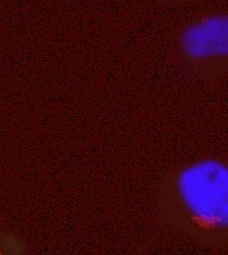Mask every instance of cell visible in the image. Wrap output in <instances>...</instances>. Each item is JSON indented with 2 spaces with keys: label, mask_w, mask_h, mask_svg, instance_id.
I'll return each instance as SVG.
<instances>
[{
  "label": "cell",
  "mask_w": 228,
  "mask_h": 255,
  "mask_svg": "<svg viewBox=\"0 0 228 255\" xmlns=\"http://www.w3.org/2000/svg\"><path fill=\"white\" fill-rule=\"evenodd\" d=\"M177 46L182 61L197 78H223L228 72V11H211L190 20L178 34Z\"/></svg>",
  "instance_id": "2"
},
{
  "label": "cell",
  "mask_w": 228,
  "mask_h": 255,
  "mask_svg": "<svg viewBox=\"0 0 228 255\" xmlns=\"http://www.w3.org/2000/svg\"><path fill=\"white\" fill-rule=\"evenodd\" d=\"M163 225L209 251L228 250V161L214 155L167 170L157 188Z\"/></svg>",
  "instance_id": "1"
},
{
  "label": "cell",
  "mask_w": 228,
  "mask_h": 255,
  "mask_svg": "<svg viewBox=\"0 0 228 255\" xmlns=\"http://www.w3.org/2000/svg\"><path fill=\"white\" fill-rule=\"evenodd\" d=\"M160 1L163 2V4H167V5H181V4H188V3L196 2L198 0H160Z\"/></svg>",
  "instance_id": "3"
}]
</instances>
